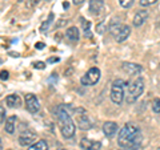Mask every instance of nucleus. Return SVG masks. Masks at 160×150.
<instances>
[{"mask_svg":"<svg viewBox=\"0 0 160 150\" xmlns=\"http://www.w3.org/2000/svg\"><path fill=\"white\" fill-rule=\"evenodd\" d=\"M59 150H66V149H59Z\"/></svg>","mask_w":160,"mask_h":150,"instance_id":"2f4dec72","label":"nucleus"},{"mask_svg":"<svg viewBox=\"0 0 160 150\" xmlns=\"http://www.w3.org/2000/svg\"><path fill=\"white\" fill-rule=\"evenodd\" d=\"M104 6V0H89V11L93 15H99Z\"/></svg>","mask_w":160,"mask_h":150,"instance_id":"4468645a","label":"nucleus"},{"mask_svg":"<svg viewBox=\"0 0 160 150\" xmlns=\"http://www.w3.org/2000/svg\"><path fill=\"white\" fill-rule=\"evenodd\" d=\"M142 132L140 129L133 124H127L122 130L119 132L118 136V143L120 148L126 150H133L138 149L139 145L142 143Z\"/></svg>","mask_w":160,"mask_h":150,"instance_id":"f257e3e1","label":"nucleus"},{"mask_svg":"<svg viewBox=\"0 0 160 150\" xmlns=\"http://www.w3.org/2000/svg\"><path fill=\"white\" fill-rule=\"evenodd\" d=\"M59 61V57H51L48 59V63H58Z\"/></svg>","mask_w":160,"mask_h":150,"instance_id":"c85d7f7f","label":"nucleus"},{"mask_svg":"<svg viewBox=\"0 0 160 150\" xmlns=\"http://www.w3.org/2000/svg\"><path fill=\"white\" fill-rule=\"evenodd\" d=\"M15 128H16V116H11L6 120V132L12 134L15 132Z\"/></svg>","mask_w":160,"mask_h":150,"instance_id":"f3484780","label":"nucleus"},{"mask_svg":"<svg viewBox=\"0 0 160 150\" xmlns=\"http://www.w3.org/2000/svg\"><path fill=\"white\" fill-rule=\"evenodd\" d=\"M100 80V69L99 68H91L89 71L82 77V84L86 85V87H92V85L98 84V81Z\"/></svg>","mask_w":160,"mask_h":150,"instance_id":"423d86ee","label":"nucleus"},{"mask_svg":"<svg viewBox=\"0 0 160 150\" xmlns=\"http://www.w3.org/2000/svg\"><path fill=\"white\" fill-rule=\"evenodd\" d=\"M76 112L79 113L78 116V124H79V128L83 129V130H88V129H91L92 126V122L91 120H89L86 114H84L83 109H76Z\"/></svg>","mask_w":160,"mask_h":150,"instance_id":"6e6552de","label":"nucleus"},{"mask_svg":"<svg viewBox=\"0 0 160 150\" xmlns=\"http://www.w3.org/2000/svg\"><path fill=\"white\" fill-rule=\"evenodd\" d=\"M118 129H119L118 124L112 122V121H107V122H104V125H103V132H104V134H106L107 137H113L115 134H116Z\"/></svg>","mask_w":160,"mask_h":150,"instance_id":"ddd939ff","label":"nucleus"},{"mask_svg":"<svg viewBox=\"0 0 160 150\" xmlns=\"http://www.w3.org/2000/svg\"><path fill=\"white\" fill-rule=\"evenodd\" d=\"M4 120H6V109L3 106H0V124H2Z\"/></svg>","mask_w":160,"mask_h":150,"instance_id":"b1692460","label":"nucleus"},{"mask_svg":"<svg viewBox=\"0 0 160 150\" xmlns=\"http://www.w3.org/2000/svg\"><path fill=\"white\" fill-rule=\"evenodd\" d=\"M158 0H140V6L142 7H148V6H152L155 4Z\"/></svg>","mask_w":160,"mask_h":150,"instance_id":"5701e85b","label":"nucleus"},{"mask_svg":"<svg viewBox=\"0 0 160 150\" xmlns=\"http://www.w3.org/2000/svg\"><path fill=\"white\" fill-rule=\"evenodd\" d=\"M35 139H36V134H35L33 132H24L20 134L19 137V143L22 145V146H29V145H32L35 142Z\"/></svg>","mask_w":160,"mask_h":150,"instance_id":"1a4fd4ad","label":"nucleus"},{"mask_svg":"<svg viewBox=\"0 0 160 150\" xmlns=\"http://www.w3.org/2000/svg\"><path fill=\"white\" fill-rule=\"evenodd\" d=\"M75 6H82V4L84 3V0H72Z\"/></svg>","mask_w":160,"mask_h":150,"instance_id":"cd10ccee","label":"nucleus"},{"mask_svg":"<svg viewBox=\"0 0 160 150\" xmlns=\"http://www.w3.org/2000/svg\"><path fill=\"white\" fill-rule=\"evenodd\" d=\"M6 102L9 108H19L22 105V100H20L18 94H9L6 98Z\"/></svg>","mask_w":160,"mask_h":150,"instance_id":"2eb2a0df","label":"nucleus"},{"mask_svg":"<svg viewBox=\"0 0 160 150\" xmlns=\"http://www.w3.org/2000/svg\"><path fill=\"white\" fill-rule=\"evenodd\" d=\"M80 148L83 150H99V149H102V142L91 141L88 138H82L80 139Z\"/></svg>","mask_w":160,"mask_h":150,"instance_id":"9d476101","label":"nucleus"},{"mask_svg":"<svg viewBox=\"0 0 160 150\" xmlns=\"http://www.w3.org/2000/svg\"><path fill=\"white\" fill-rule=\"evenodd\" d=\"M122 69L128 74H140L143 72V67L133 63H123Z\"/></svg>","mask_w":160,"mask_h":150,"instance_id":"9b49d317","label":"nucleus"},{"mask_svg":"<svg viewBox=\"0 0 160 150\" xmlns=\"http://www.w3.org/2000/svg\"><path fill=\"white\" fill-rule=\"evenodd\" d=\"M133 2H135V0H119V4L123 8H131Z\"/></svg>","mask_w":160,"mask_h":150,"instance_id":"412c9836","label":"nucleus"},{"mask_svg":"<svg viewBox=\"0 0 160 150\" xmlns=\"http://www.w3.org/2000/svg\"><path fill=\"white\" fill-rule=\"evenodd\" d=\"M152 109H153V112L155 113H159L160 114V98H156L153 101L152 104Z\"/></svg>","mask_w":160,"mask_h":150,"instance_id":"4be33fe9","label":"nucleus"},{"mask_svg":"<svg viewBox=\"0 0 160 150\" xmlns=\"http://www.w3.org/2000/svg\"><path fill=\"white\" fill-rule=\"evenodd\" d=\"M120 150H126V149H120Z\"/></svg>","mask_w":160,"mask_h":150,"instance_id":"473e14b6","label":"nucleus"},{"mask_svg":"<svg viewBox=\"0 0 160 150\" xmlns=\"http://www.w3.org/2000/svg\"><path fill=\"white\" fill-rule=\"evenodd\" d=\"M27 150H48V143L44 139H39V141L33 142L32 145H29Z\"/></svg>","mask_w":160,"mask_h":150,"instance_id":"a211bd4d","label":"nucleus"},{"mask_svg":"<svg viewBox=\"0 0 160 150\" xmlns=\"http://www.w3.org/2000/svg\"><path fill=\"white\" fill-rule=\"evenodd\" d=\"M39 2L40 0H27V6L28 7H33V6H36Z\"/></svg>","mask_w":160,"mask_h":150,"instance_id":"a878e982","label":"nucleus"},{"mask_svg":"<svg viewBox=\"0 0 160 150\" xmlns=\"http://www.w3.org/2000/svg\"><path fill=\"white\" fill-rule=\"evenodd\" d=\"M26 108L29 113H38L40 110V102L35 94L28 93L26 96Z\"/></svg>","mask_w":160,"mask_h":150,"instance_id":"0eeeda50","label":"nucleus"},{"mask_svg":"<svg viewBox=\"0 0 160 150\" xmlns=\"http://www.w3.org/2000/svg\"><path fill=\"white\" fill-rule=\"evenodd\" d=\"M147 19H148V11H146V9H140V11H138L133 16V26L135 27L143 26V24L147 21Z\"/></svg>","mask_w":160,"mask_h":150,"instance_id":"f8f14e48","label":"nucleus"},{"mask_svg":"<svg viewBox=\"0 0 160 150\" xmlns=\"http://www.w3.org/2000/svg\"><path fill=\"white\" fill-rule=\"evenodd\" d=\"M66 36L67 39L69 40V41H73V43H76L78 40H79V29L76 27H71V28H68L67 29V32H66Z\"/></svg>","mask_w":160,"mask_h":150,"instance_id":"dca6fc26","label":"nucleus"},{"mask_svg":"<svg viewBox=\"0 0 160 150\" xmlns=\"http://www.w3.org/2000/svg\"><path fill=\"white\" fill-rule=\"evenodd\" d=\"M144 92V80L142 77H138L135 81H132L128 85V102H135L136 100L142 96Z\"/></svg>","mask_w":160,"mask_h":150,"instance_id":"7ed1b4c3","label":"nucleus"},{"mask_svg":"<svg viewBox=\"0 0 160 150\" xmlns=\"http://www.w3.org/2000/svg\"><path fill=\"white\" fill-rule=\"evenodd\" d=\"M52 20H53V13H49V17L46 20V21H44L43 24H42V27H40V32H46L47 29L51 27V24H52Z\"/></svg>","mask_w":160,"mask_h":150,"instance_id":"aec40b11","label":"nucleus"},{"mask_svg":"<svg viewBox=\"0 0 160 150\" xmlns=\"http://www.w3.org/2000/svg\"><path fill=\"white\" fill-rule=\"evenodd\" d=\"M109 31H111V35L115 37V40H116L118 43H123L124 40L129 36V33H131V28L126 26V24L115 23L111 26Z\"/></svg>","mask_w":160,"mask_h":150,"instance_id":"20e7f679","label":"nucleus"},{"mask_svg":"<svg viewBox=\"0 0 160 150\" xmlns=\"http://www.w3.org/2000/svg\"><path fill=\"white\" fill-rule=\"evenodd\" d=\"M124 84L126 81L123 80H116L113 84H112V88H111V100L112 102L120 105L124 100Z\"/></svg>","mask_w":160,"mask_h":150,"instance_id":"39448f33","label":"nucleus"},{"mask_svg":"<svg viewBox=\"0 0 160 150\" xmlns=\"http://www.w3.org/2000/svg\"><path fill=\"white\" fill-rule=\"evenodd\" d=\"M2 148H3V143H2V138H0V150H2Z\"/></svg>","mask_w":160,"mask_h":150,"instance_id":"7c9ffc66","label":"nucleus"},{"mask_svg":"<svg viewBox=\"0 0 160 150\" xmlns=\"http://www.w3.org/2000/svg\"><path fill=\"white\" fill-rule=\"evenodd\" d=\"M36 48H38V49H43V48H44V44H43V43L36 44Z\"/></svg>","mask_w":160,"mask_h":150,"instance_id":"c756f323","label":"nucleus"},{"mask_svg":"<svg viewBox=\"0 0 160 150\" xmlns=\"http://www.w3.org/2000/svg\"><path fill=\"white\" fill-rule=\"evenodd\" d=\"M33 68H36V69H44V68H46V64L42 63V61H38V63L33 64Z\"/></svg>","mask_w":160,"mask_h":150,"instance_id":"393cba45","label":"nucleus"},{"mask_svg":"<svg viewBox=\"0 0 160 150\" xmlns=\"http://www.w3.org/2000/svg\"><path fill=\"white\" fill-rule=\"evenodd\" d=\"M8 72L7 71H2V72H0V78H2V80H8Z\"/></svg>","mask_w":160,"mask_h":150,"instance_id":"bb28decb","label":"nucleus"},{"mask_svg":"<svg viewBox=\"0 0 160 150\" xmlns=\"http://www.w3.org/2000/svg\"><path fill=\"white\" fill-rule=\"evenodd\" d=\"M80 21H82V28H83L84 36L89 37L91 36V21H88V20H86L84 17L80 19Z\"/></svg>","mask_w":160,"mask_h":150,"instance_id":"6ab92c4d","label":"nucleus"},{"mask_svg":"<svg viewBox=\"0 0 160 150\" xmlns=\"http://www.w3.org/2000/svg\"><path fill=\"white\" fill-rule=\"evenodd\" d=\"M69 110L67 109L66 105H60L59 108H56V110H55L58 120L62 124V129L60 130H62V136L64 138H72L75 136V130H76L75 124L71 118V114H69Z\"/></svg>","mask_w":160,"mask_h":150,"instance_id":"f03ea898","label":"nucleus"}]
</instances>
